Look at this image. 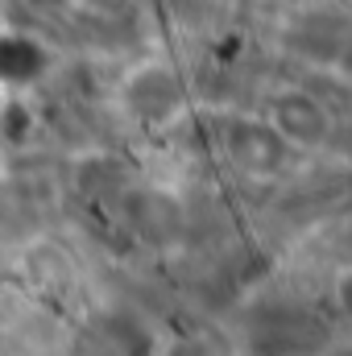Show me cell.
<instances>
[{"label":"cell","mask_w":352,"mask_h":356,"mask_svg":"<svg viewBox=\"0 0 352 356\" xmlns=\"http://www.w3.org/2000/svg\"><path fill=\"white\" fill-rule=\"evenodd\" d=\"M50 54L38 38L29 33H0V83L4 88H21V83H33L42 71H46Z\"/></svg>","instance_id":"6da1fadb"}]
</instances>
